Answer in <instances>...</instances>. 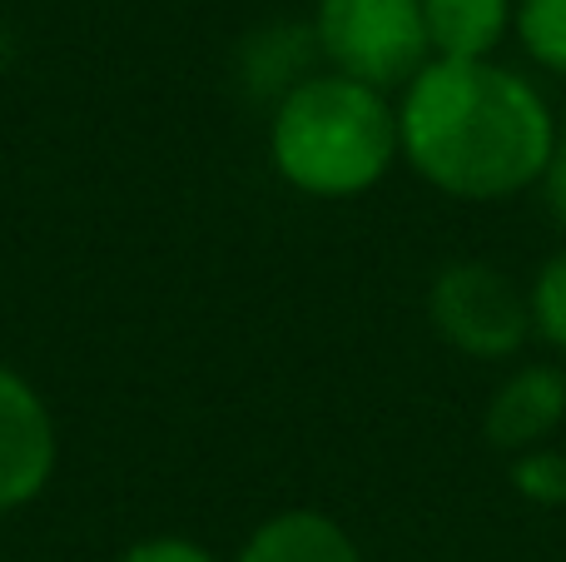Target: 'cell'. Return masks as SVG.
Returning a JSON list of instances; mask_svg holds the SVG:
<instances>
[{"label":"cell","mask_w":566,"mask_h":562,"mask_svg":"<svg viewBox=\"0 0 566 562\" xmlns=\"http://www.w3.org/2000/svg\"><path fill=\"white\" fill-rule=\"evenodd\" d=\"M557 129L542 90L497 60H428L398 100L402 159L452 199H512L532 189Z\"/></svg>","instance_id":"6da1fadb"},{"label":"cell","mask_w":566,"mask_h":562,"mask_svg":"<svg viewBox=\"0 0 566 562\" xmlns=\"http://www.w3.org/2000/svg\"><path fill=\"white\" fill-rule=\"evenodd\" d=\"M269 159L279 179L313 199H353L402 159L398 105L338 70H318L274 105Z\"/></svg>","instance_id":"7a4b0ae2"},{"label":"cell","mask_w":566,"mask_h":562,"mask_svg":"<svg viewBox=\"0 0 566 562\" xmlns=\"http://www.w3.org/2000/svg\"><path fill=\"white\" fill-rule=\"evenodd\" d=\"M313 40L328 70L382 95L408 90L412 75L432 60L422 0H318Z\"/></svg>","instance_id":"3957f363"},{"label":"cell","mask_w":566,"mask_h":562,"mask_svg":"<svg viewBox=\"0 0 566 562\" xmlns=\"http://www.w3.org/2000/svg\"><path fill=\"white\" fill-rule=\"evenodd\" d=\"M428 319L468 358H512L532 339V299L507 269L458 259L428 284Z\"/></svg>","instance_id":"277c9868"},{"label":"cell","mask_w":566,"mask_h":562,"mask_svg":"<svg viewBox=\"0 0 566 562\" xmlns=\"http://www.w3.org/2000/svg\"><path fill=\"white\" fill-rule=\"evenodd\" d=\"M60 434L50 404L25 374L0 364V513L35 503L55 478Z\"/></svg>","instance_id":"5b68a950"},{"label":"cell","mask_w":566,"mask_h":562,"mask_svg":"<svg viewBox=\"0 0 566 562\" xmlns=\"http://www.w3.org/2000/svg\"><path fill=\"white\" fill-rule=\"evenodd\" d=\"M566 418V374L557 364H522L507 374L492 394L488 414H482V434L502 454H532L547 448V438Z\"/></svg>","instance_id":"8992f818"},{"label":"cell","mask_w":566,"mask_h":562,"mask_svg":"<svg viewBox=\"0 0 566 562\" xmlns=\"http://www.w3.org/2000/svg\"><path fill=\"white\" fill-rule=\"evenodd\" d=\"M234 562H363L353 533L318 508H283L264 518Z\"/></svg>","instance_id":"52a82bcc"},{"label":"cell","mask_w":566,"mask_h":562,"mask_svg":"<svg viewBox=\"0 0 566 562\" xmlns=\"http://www.w3.org/2000/svg\"><path fill=\"white\" fill-rule=\"evenodd\" d=\"M512 15L517 0H422L432 60H492Z\"/></svg>","instance_id":"ba28073f"},{"label":"cell","mask_w":566,"mask_h":562,"mask_svg":"<svg viewBox=\"0 0 566 562\" xmlns=\"http://www.w3.org/2000/svg\"><path fill=\"white\" fill-rule=\"evenodd\" d=\"M313 60H323L318 40H313V25H269V30H259V35H249L244 50H239V65H244L249 90H254V95H269L274 105L293 85L318 75Z\"/></svg>","instance_id":"9c48e42d"},{"label":"cell","mask_w":566,"mask_h":562,"mask_svg":"<svg viewBox=\"0 0 566 562\" xmlns=\"http://www.w3.org/2000/svg\"><path fill=\"white\" fill-rule=\"evenodd\" d=\"M517 40L542 70L566 80V0H517Z\"/></svg>","instance_id":"30bf717a"},{"label":"cell","mask_w":566,"mask_h":562,"mask_svg":"<svg viewBox=\"0 0 566 562\" xmlns=\"http://www.w3.org/2000/svg\"><path fill=\"white\" fill-rule=\"evenodd\" d=\"M527 299H532V334L547 348L566 354V244L537 269Z\"/></svg>","instance_id":"8fae6325"},{"label":"cell","mask_w":566,"mask_h":562,"mask_svg":"<svg viewBox=\"0 0 566 562\" xmlns=\"http://www.w3.org/2000/svg\"><path fill=\"white\" fill-rule=\"evenodd\" d=\"M512 488H517L527 503L562 508L566 503V454H557V448L517 454L512 458Z\"/></svg>","instance_id":"7c38bea8"},{"label":"cell","mask_w":566,"mask_h":562,"mask_svg":"<svg viewBox=\"0 0 566 562\" xmlns=\"http://www.w3.org/2000/svg\"><path fill=\"white\" fill-rule=\"evenodd\" d=\"M119 562H219L209 553L205 543H195V538H175V533H159V538H139V543H129Z\"/></svg>","instance_id":"4fadbf2b"},{"label":"cell","mask_w":566,"mask_h":562,"mask_svg":"<svg viewBox=\"0 0 566 562\" xmlns=\"http://www.w3.org/2000/svg\"><path fill=\"white\" fill-rule=\"evenodd\" d=\"M537 189H542V209H547V219L566 235V125L557 129V145H552V159H547V169H542Z\"/></svg>","instance_id":"5bb4252c"},{"label":"cell","mask_w":566,"mask_h":562,"mask_svg":"<svg viewBox=\"0 0 566 562\" xmlns=\"http://www.w3.org/2000/svg\"><path fill=\"white\" fill-rule=\"evenodd\" d=\"M10 60H15V30H10V20L0 15V75L10 70Z\"/></svg>","instance_id":"9a60e30c"}]
</instances>
